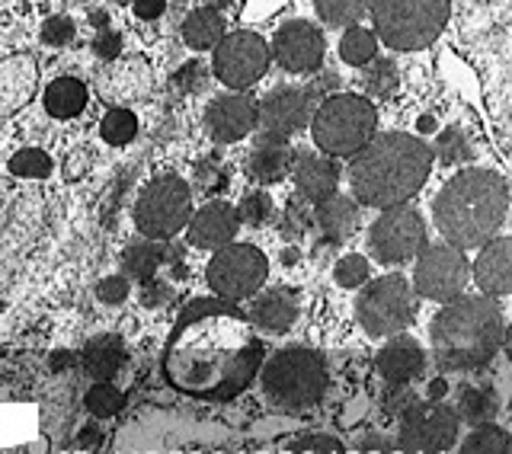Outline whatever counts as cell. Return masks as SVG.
Returning <instances> with one entry per match:
<instances>
[{"label": "cell", "mask_w": 512, "mask_h": 454, "mask_svg": "<svg viewBox=\"0 0 512 454\" xmlns=\"http://www.w3.org/2000/svg\"><path fill=\"white\" fill-rule=\"evenodd\" d=\"M263 365L253 323L224 298L189 301L164 349V375L173 391L196 400H234Z\"/></svg>", "instance_id": "6da1fadb"}, {"label": "cell", "mask_w": 512, "mask_h": 454, "mask_svg": "<svg viewBox=\"0 0 512 454\" xmlns=\"http://www.w3.org/2000/svg\"><path fill=\"white\" fill-rule=\"evenodd\" d=\"M432 170V151L410 135H378L352 154L349 186L362 205L391 208L404 205L423 189Z\"/></svg>", "instance_id": "7a4b0ae2"}, {"label": "cell", "mask_w": 512, "mask_h": 454, "mask_svg": "<svg viewBox=\"0 0 512 454\" xmlns=\"http://www.w3.org/2000/svg\"><path fill=\"white\" fill-rule=\"evenodd\" d=\"M509 189L500 173L490 170H461L448 180L432 205L436 227L458 250L487 243L506 221Z\"/></svg>", "instance_id": "3957f363"}, {"label": "cell", "mask_w": 512, "mask_h": 454, "mask_svg": "<svg viewBox=\"0 0 512 454\" xmlns=\"http://www.w3.org/2000/svg\"><path fill=\"white\" fill-rule=\"evenodd\" d=\"M506 323L493 298H452L429 327L432 355L445 371H477L503 349Z\"/></svg>", "instance_id": "277c9868"}, {"label": "cell", "mask_w": 512, "mask_h": 454, "mask_svg": "<svg viewBox=\"0 0 512 454\" xmlns=\"http://www.w3.org/2000/svg\"><path fill=\"white\" fill-rule=\"evenodd\" d=\"M263 368L260 384L272 407L301 413L314 407L327 391V365L314 349H279Z\"/></svg>", "instance_id": "5b68a950"}, {"label": "cell", "mask_w": 512, "mask_h": 454, "mask_svg": "<svg viewBox=\"0 0 512 454\" xmlns=\"http://www.w3.org/2000/svg\"><path fill=\"white\" fill-rule=\"evenodd\" d=\"M448 10V0H372L378 36L400 52H416L436 42L448 23Z\"/></svg>", "instance_id": "8992f818"}, {"label": "cell", "mask_w": 512, "mask_h": 454, "mask_svg": "<svg viewBox=\"0 0 512 454\" xmlns=\"http://www.w3.org/2000/svg\"><path fill=\"white\" fill-rule=\"evenodd\" d=\"M378 112L362 96L340 93L327 96L324 106L314 116V141L330 157H352L365 148L368 138H375Z\"/></svg>", "instance_id": "52a82bcc"}, {"label": "cell", "mask_w": 512, "mask_h": 454, "mask_svg": "<svg viewBox=\"0 0 512 454\" xmlns=\"http://www.w3.org/2000/svg\"><path fill=\"white\" fill-rule=\"evenodd\" d=\"M192 215V192L180 176H157L135 205V227L148 240H170Z\"/></svg>", "instance_id": "ba28073f"}, {"label": "cell", "mask_w": 512, "mask_h": 454, "mask_svg": "<svg viewBox=\"0 0 512 454\" xmlns=\"http://www.w3.org/2000/svg\"><path fill=\"white\" fill-rule=\"evenodd\" d=\"M356 314L368 336H394L416 314V291L404 275H381L362 288Z\"/></svg>", "instance_id": "9c48e42d"}, {"label": "cell", "mask_w": 512, "mask_h": 454, "mask_svg": "<svg viewBox=\"0 0 512 454\" xmlns=\"http://www.w3.org/2000/svg\"><path fill=\"white\" fill-rule=\"evenodd\" d=\"M458 442V416L442 400H416L400 416L397 454H442Z\"/></svg>", "instance_id": "30bf717a"}, {"label": "cell", "mask_w": 512, "mask_h": 454, "mask_svg": "<svg viewBox=\"0 0 512 454\" xmlns=\"http://www.w3.org/2000/svg\"><path fill=\"white\" fill-rule=\"evenodd\" d=\"M266 275H269L266 256L256 247H247V243H228L208 263V285L224 301L253 298L263 288Z\"/></svg>", "instance_id": "8fae6325"}, {"label": "cell", "mask_w": 512, "mask_h": 454, "mask_svg": "<svg viewBox=\"0 0 512 454\" xmlns=\"http://www.w3.org/2000/svg\"><path fill=\"white\" fill-rule=\"evenodd\" d=\"M426 247V224L410 205H391L368 231V250L384 266H400Z\"/></svg>", "instance_id": "7c38bea8"}, {"label": "cell", "mask_w": 512, "mask_h": 454, "mask_svg": "<svg viewBox=\"0 0 512 454\" xmlns=\"http://www.w3.org/2000/svg\"><path fill=\"white\" fill-rule=\"evenodd\" d=\"M468 279H471L468 256H464V250L452 247V243H432V247H423L416 253L413 288L420 298L452 301L464 291Z\"/></svg>", "instance_id": "4fadbf2b"}, {"label": "cell", "mask_w": 512, "mask_h": 454, "mask_svg": "<svg viewBox=\"0 0 512 454\" xmlns=\"http://www.w3.org/2000/svg\"><path fill=\"white\" fill-rule=\"evenodd\" d=\"M269 68V48L256 32H234L215 45V74L231 90H247Z\"/></svg>", "instance_id": "5bb4252c"}, {"label": "cell", "mask_w": 512, "mask_h": 454, "mask_svg": "<svg viewBox=\"0 0 512 454\" xmlns=\"http://www.w3.org/2000/svg\"><path fill=\"white\" fill-rule=\"evenodd\" d=\"M314 93L301 87H279L272 90L256 109V122H260V138L256 141H285L295 132H301L311 119Z\"/></svg>", "instance_id": "9a60e30c"}, {"label": "cell", "mask_w": 512, "mask_h": 454, "mask_svg": "<svg viewBox=\"0 0 512 454\" xmlns=\"http://www.w3.org/2000/svg\"><path fill=\"white\" fill-rule=\"evenodd\" d=\"M272 52H276V61L285 71L308 74L317 71L320 61H324V36L311 23H285L272 39Z\"/></svg>", "instance_id": "2e32d148"}, {"label": "cell", "mask_w": 512, "mask_h": 454, "mask_svg": "<svg viewBox=\"0 0 512 454\" xmlns=\"http://www.w3.org/2000/svg\"><path fill=\"white\" fill-rule=\"evenodd\" d=\"M208 135L221 144H231L250 135V128L256 125V103L244 93H228L208 106L205 112Z\"/></svg>", "instance_id": "e0dca14e"}, {"label": "cell", "mask_w": 512, "mask_h": 454, "mask_svg": "<svg viewBox=\"0 0 512 454\" xmlns=\"http://www.w3.org/2000/svg\"><path fill=\"white\" fill-rule=\"evenodd\" d=\"M39 87V64L32 55H10L0 61V122L20 112Z\"/></svg>", "instance_id": "ac0fdd59"}, {"label": "cell", "mask_w": 512, "mask_h": 454, "mask_svg": "<svg viewBox=\"0 0 512 454\" xmlns=\"http://www.w3.org/2000/svg\"><path fill=\"white\" fill-rule=\"evenodd\" d=\"M186 224H189V243L202 250L228 247L240 231L237 208H231L228 202H208L196 215H189Z\"/></svg>", "instance_id": "d6986e66"}, {"label": "cell", "mask_w": 512, "mask_h": 454, "mask_svg": "<svg viewBox=\"0 0 512 454\" xmlns=\"http://www.w3.org/2000/svg\"><path fill=\"white\" fill-rule=\"evenodd\" d=\"M477 288L490 298H503L512 291V240L490 237L487 247L480 250L477 263L471 266Z\"/></svg>", "instance_id": "ffe728a7"}, {"label": "cell", "mask_w": 512, "mask_h": 454, "mask_svg": "<svg viewBox=\"0 0 512 454\" xmlns=\"http://www.w3.org/2000/svg\"><path fill=\"white\" fill-rule=\"evenodd\" d=\"M154 87V74L148 68V61L141 58H125L112 61L100 77V93L112 103H132L144 100Z\"/></svg>", "instance_id": "44dd1931"}, {"label": "cell", "mask_w": 512, "mask_h": 454, "mask_svg": "<svg viewBox=\"0 0 512 454\" xmlns=\"http://www.w3.org/2000/svg\"><path fill=\"white\" fill-rule=\"evenodd\" d=\"M375 365H378V375L388 384H410L423 375L426 352L420 349L416 339L394 336L391 343H384V349L378 352Z\"/></svg>", "instance_id": "7402d4cb"}, {"label": "cell", "mask_w": 512, "mask_h": 454, "mask_svg": "<svg viewBox=\"0 0 512 454\" xmlns=\"http://www.w3.org/2000/svg\"><path fill=\"white\" fill-rule=\"evenodd\" d=\"M247 320L266 333H285L298 320V301L288 288H266L260 295H253Z\"/></svg>", "instance_id": "603a6c76"}, {"label": "cell", "mask_w": 512, "mask_h": 454, "mask_svg": "<svg viewBox=\"0 0 512 454\" xmlns=\"http://www.w3.org/2000/svg\"><path fill=\"white\" fill-rule=\"evenodd\" d=\"M295 164V186L304 199L311 202H324L327 196L336 192L340 183V170H336L333 157H320V154H301L292 160Z\"/></svg>", "instance_id": "cb8c5ba5"}, {"label": "cell", "mask_w": 512, "mask_h": 454, "mask_svg": "<svg viewBox=\"0 0 512 454\" xmlns=\"http://www.w3.org/2000/svg\"><path fill=\"white\" fill-rule=\"evenodd\" d=\"M317 227L324 231V237L330 243H340L346 237L356 234L359 227V205L352 202L349 196H327L324 202H317Z\"/></svg>", "instance_id": "d4e9b609"}, {"label": "cell", "mask_w": 512, "mask_h": 454, "mask_svg": "<svg viewBox=\"0 0 512 454\" xmlns=\"http://www.w3.org/2000/svg\"><path fill=\"white\" fill-rule=\"evenodd\" d=\"M295 151L285 141H256V148L247 157V173L256 183H279L292 170Z\"/></svg>", "instance_id": "484cf974"}, {"label": "cell", "mask_w": 512, "mask_h": 454, "mask_svg": "<svg viewBox=\"0 0 512 454\" xmlns=\"http://www.w3.org/2000/svg\"><path fill=\"white\" fill-rule=\"evenodd\" d=\"M500 413V397L490 384H468L464 391L458 394V407L455 416L464 419L471 426H487Z\"/></svg>", "instance_id": "4316f807"}, {"label": "cell", "mask_w": 512, "mask_h": 454, "mask_svg": "<svg viewBox=\"0 0 512 454\" xmlns=\"http://www.w3.org/2000/svg\"><path fill=\"white\" fill-rule=\"evenodd\" d=\"M87 106V84L77 77H58L45 90V109L55 119H74Z\"/></svg>", "instance_id": "83f0119b"}, {"label": "cell", "mask_w": 512, "mask_h": 454, "mask_svg": "<svg viewBox=\"0 0 512 454\" xmlns=\"http://www.w3.org/2000/svg\"><path fill=\"white\" fill-rule=\"evenodd\" d=\"M84 368L96 381H112V375L122 368L125 362V349H122V339L119 336H96L87 343L84 349Z\"/></svg>", "instance_id": "f1b7e54d"}, {"label": "cell", "mask_w": 512, "mask_h": 454, "mask_svg": "<svg viewBox=\"0 0 512 454\" xmlns=\"http://www.w3.org/2000/svg\"><path fill=\"white\" fill-rule=\"evenodd\" d=\"M167 263V247L164 240H138L122 253V269L128 279H154V272Z\"/></svg>", "instance_id": "f546056e"}, {"label": "cell", "mask_w": 512, "mask_h": 454, "mask_svg": "<svg viewBox=\"0 0 512 454\" xmlns=\"http://www.w3.org/2000/svg\"><path fill=\"white\" fill-rule=\"evenodd\" d=\"M183 39L192 48H215L224 39V20L218 10H192L183 23Z\"/></svg>", "instance_id": "4dcf8cb0"}, {"label": "cell", "mask_w": 512, "mask_h": 454, "mask_svg": "<svg viewBox=\"0 0 512 454\" xmlns=\"http://www.w3.org/2000/svg\"><path fill=\"white\" fill-rule=\"evenodd\" d=\"M461 454H509V435L493 423L477 426L461 442Z\"/></svg>", "instance_id": "1f68e13d"}, {"label": "cell", "mask_w": 512, "mask_h": 454, "mask_svg": "<svg viewBox=\"0 0 512 454\" xmlns=\"http://www.w3.org/2000/svg\"><path fill=\"white\" fill-rule=\"evenodd\" d=\"M372 7V0H317V13L324 23L333 26H349L362 20V13Z\"/></svg>", "instance_id": "d6a6232c"}, {"label": "cell", "mask_w": 512, "mask_h": 454, "mask_svg": "<svg viewBox=\"0 0 512 454\" xmlns=\"http://www.w3.org/2000/svg\"><path fill=\"white\" fill-rule=\"evenodd\" d=\"M436 154L442 164H464V160L474 157V144L464 128H445L436 141Z\"/></svg>", "instance_id": "836d02e7"}, {"label": "cell", "mask_w": 512, "mask_h": 454, "mask_svg": "<svg viewBox=\"0 0 512 454\" xmlns=\"http://www.w3.org/2000/svg\"><path fill=\"white\" fill-rule=\"evenodd\" d=\"M340 52H343V61L346 64H356V68H362V64H368L375 58V36L368 29H349L346 36H343V42H340Z\"/></svg>", "instance_id": "e575fe53"}, {"label": "cell", "mask_w": 512, "mask_h": 454, "mask_svg": "<svg viewBox=\"0 0 512 454\" xmlns=\"http://www.w3.org/2000/svg\"><path fill=\"white\" fill-rule=\"evenodd\" d=\"M138 135V119H135V112L132 109H122V106H116V109H109L106 112V119H103V138L109 141V144H128Z\"/></svg>", "instance_id": "d590c367"}, {"label": "cell", "mask_w": 512, "mask_h": 454, "mask_svg": "<svg viewBox=\"0 0 512 454\" xmlns=\"http://www.w3.org/2000/svg\"><path fill=\"white\" fill-rule=\"evenodd\" d=\"M397 64L388 58H372L368 61V71H365V90L375 93V96H388L397 90Z\"/></svg>", "instance_id": "8d00e7d4"}, {"label": "cell", "mask_w": 512, "mask_h": 454, "mask_svg": "<svg viewBox=\"0 0 512 454\" xmlns=\"http://www.w3.org/2000/svg\"><path fill=\"white\" fill-rule=\"evenodd\" d=\"M87 410L96 416V419H109L122 410V391L119 387H112L109 381H100L93 384L87 391Z\"/></svg>", "instance_id": "74e56055"}, {"label": "cell", "mask_w": 512, "mask_h": 454, "mask_svg": "<svg viewBox=\"0 0 512 454\" xmlns=\"http://www.w3.org/2000/svg\"><path fill=\"white\" fill-rule=\"evenodd\" d=\"M10 173L23 176V180H42V176L52 173V160H48V154L39 151V148H26L20 154H13Z\"/></svg>", "instance_id": "f35d334b"}, {"label": "cell", "mask_w": 512, "mask_h": 454, "mask_svg": "<svg viewBox=\"0 0 512 454\" xmlns=\"http://www.w3.org/2000/svg\"><path fill=\"white\" fill-rule=\"evenodd\" d=\"M282 454H346V448L340 439H333V435L314 432V435H304V439H295Z\"/></svg>", "instance_id": "ab89813d"}, {"label": "cell", "mask_w": 512, "mask_h": 454, "mask_svg": "<svg viewBox=\"0 0 512 454\" xmlns=\"http://www.w3.org/2000/svg\"><path fill=\"white\" fill-rule=\"evenodd\" d=\"M272 215V202L266 192H250V196H244V202L237 205V221L240 224H250V227H260L266 224Z\"/></svg>", "instance_id": "60d3db41"}, {"label": "cell", "mask_w": 512, "mask_h": 454, "mask_svg": "<svg viewBox=\"0 0 512 454\" xmlns=\"http://www.w3.org/2000/svg\"><path fill=\"white\" fill-rule=\"evenodd\" d=\"M336 282L343 288H359L368 282V259L359 253H349L336 263Z\"/></svg>", "instance_id": "b9f144b4"}, {"label": "cell", "mask_w": 512, "mask_h": 454, "mask_svg": "<svg viewBox=\"0 0 512 454\" xmlns=\"http://www.w3.org/2000/svg\"><path fill=\"white\" fill-rule=\"evenodd\" d=\"M416 400H420V397L413 394V387H407V384H391L388 391H384V397H381V413L400 419V416H404L413 407Z\"/></svg>", "instance_id": "7bdbcfd3"}, {"label": "cell", "mask_w": 512, "mask_h": 454, "mask_svg": "<svg viewBox=\"0 0 512 454\" xmlns=\"http://www.w3.org/2000/svg\"><path fill=\"white\" fill-rule=\"evenodd\" d=\"M311 227V215H308V208H304L301 202H288L285 208V215H282V224H279V231L285 240H298L304 231Z\"/></svg>", "instance_id": "ee69618b"}, {"label": "cell", "mask_w": 512, "mask_h": 454, "mask_svg": "<svg viewBox=\"0 0 512 454\" xmlns=\"http://www.w3.org/2000/svg\"><path fill=\"white\" fill-rule=\"evenodd\" d=\"M205 80H208L205 64H199V61H186L183 68L173 74V87L180 90V93H199V90L205 87Z\"/></svg>", "instance_id": "f6af8a7d"}, {"label": "cell", "mask_w": 512, "mask_h": 454, "mask_svg": "<svg viewBox=\"0 0 512 454\" xmlns=\"http://www.w3.org/2000/svg\"><path fill=\"white\" fill-rule=\"evenodd\" d=\"M71 39H74V23L68 16H52V20H45V26H42L45 45H68Z\"/></svg>", "instance_id": "bcb514c9"}, {"label": "cell", "mask_w": 512, "mask_h": 454, "mask_svg": "<svg viewBox=\"0 0 512 454\" xmlns=\"http://www.w3.org/2000/svg\"><path fill=\"white\" fill-rule=\"evenodd\" d=\"M122 52V39L116 36L112 29H100L96 32V39H93V55L96 58H103V61H116Z\"/></svg>", "instance_id": "7dc6e473"}, {"label": "cell", "mask_w": 512, "mask_h": 454, "mask_svg": "<svg viewBox=\"0 0 512 454\" xmlns=\"http://www.w3.org/2000/svg\"><path fill=\"white\" fill-rule=\"evenodd\" d=\"M96 298L106 301V304H122L128 298V279H122V275H112V279L100 282V288H96Z\"/></svg>", "instance_id": "c3c4849f"}, {"label": "cell", "mask_w": 512, "mask_h": 454, "mask_svg": "<svg viewBox=\"0 0 512 454\" xmlns=\"http://www.w3.org/2000/svg\"><path fill=\"white\" fill-rule=\"evenodd\" d=\"M173 298V288L164 285V282H151V279H144V291H141V301L148 304V307H160V304H167Z\"/></svg>", "instance_id": "681fc988"}, {"label": "cell", "mask_w": 512, "mask_h": 454, "mask_svg": "<svg viewBox=\"0 0 512 454\" xmlns=\"http://www.w3.org/2000/svg\"><path fill=\"white\" fill-rule=\"evenodd\" d=\"M199 189L202 192H218V189H224V173H215L212 167H199Z\"/></svg>", "instance_id": "f907efd6"}, {"label": "cell", "mask_w": 512, "mask_h": 454, "mask_svg": "<svg viewBox=\"0 0 512 454\" xmlns=\"http://www.w3.org/2000/svg\"><path fill=\"white\" fill-rule=\"evenodd\" d=\"M132 7L141 20H154V16L164 13V0H132Z\"/></svg>", "instance_id": "816d5d0a"}, {"label": "cell", "mask_w": 512, "mask_h": 454, "mask_svg": "<svg viewBox=\"0 0 512 454\" xmlns=\"http://www.w3.org/2000/svg\"><path fill=\"white\" fill-rule=\"evenodd\" d=\"M359 454H394V451H391V445H388V442L381 439V435H368Z\"/></svg>", "instance_id": "f5cc1de1"}, {"label": "cell", "mask_w": 512, "mask_h": 454, "mask_svg": "<svg viewBox=\"0 0 512 454\" xmlns=\"http://www.w3.org/2000/svg\"><path fill=\"white\" fill-rule=\"evenodd\" d=\"M426 391H429V400H442V397L448 394V384H445L442 378H436V381H429Z\"/></svg>", "instance_id": "db71d44e"}, {"label": "cell", "mask_w": 512, "mask_h": 454, "mask_svg": "<svg viewBox=\"0 0 512 454\" xmlns=\"http://www.w3.org/2000/svg\"><path fill=\"white\" fill-rule=\"evenodd\" d=\"M96 442H100V439H96V429L93 426H87L84 432H80V445H84V448H93Z\"/></svg>", "instance_id": "11a10c76"}, {"label": "cell", "mask_w": 512, "mask_h": 454, "mask_svg": "<svg viewBox=\"0 0 512 454\" xmlns=\"http://www.w3.org/2000/svg\"><path fill=\"white\" fill-rule=\"evenodd\" d=\"M71 362H74V359H71L68 352H58V355H55V362H52V368H64V365H71Z\"/></svg>", "instance_id": "9f6ffc18"}, {"label": "cell", "mask_w": 512, "mask_h": 454, "mask_svg": "<svg viewBox=\"0 0 512 454\" xmlns=\"http://www.w3.org/2000/svg\"><path fill=\"white\" fill-rule=\"evenodd\" d=\"M93 23H96V29H106L109 26V16L106 13H93Z\"/></svg>", "instance_id": "6f0895ef"}, {"label": "cell", "mask_w": 512, "mask_h": 454, "mask_svg": "<svg viewBox=\"0 0 512 454\" xmlns=\"http://www.w3.org/2000/svg\"><path fill=\"white\" fill-rule=\"evenodd\" d=\"M285 263H288V266L298 263V250H288V253H285Z\"/></svg>", "instance_id": "680465c9"}, {"label": "cell", "mask_w": 512, "mask_h": 454, "mask_svg": "<svg viewBox=\"0 0 512 454\" xmlns=\"http://www.w3.org/2000/svg\"><path fill=\"white\" fill-rule=\"evenodd\" d=\"M420 128H423V132H436V128H432V119H423Z\"/></svg>", "instance_id": "91938a15"}, {"label": "cell", "mask_w": 512, "mask_h": 454, "mask_svg": "<svg viewBox=\"0 0 512 454\" xmlns=\"http://www.w3.org/2000/svg\"><path fill=\"white\" fill-rule=\"evenodd\" d=\"M212 4H215V7H228V4H231V0H212Z\"/></svg>", "instance_id": "94428289"}, {"label": "cell", "mask_w": 512, "mask_h": 454, "mask_svg": "<svg viewBox=\"0 0 512 454\" xmlns=\"http://www.w3.org/2000/svg\"><path fill=\"white\" fill-rule=\"evenodd\" d=\"M116 4H125V0H116Z\"/></svg>", "instance_id": "6125c7cd"}]
</instances>
